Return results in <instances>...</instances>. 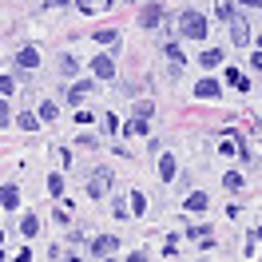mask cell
I'll list each match as a JSON object with an SVG mask.
<instances>
[{
  "label": "cell",
  "instance_id": "cell-2",
  "mask_svg": "<svg viewBox=\"0 0 262 262\" xmlns=\"http://www.w3.org/2000/svg\"><path fill=\"white\" fill-rule=\"evenodd\" d=\"M92 76L96 80H115V60L112 56H96L92 60Z\"/></svg>",
  "mask_w": 262,
  "mask_h": 262
},
{
  "label": "cell",
  "instance_id": "cell-21",
  "mask_svg": "<svg viewBox=\"0 0 262 262\" xmlns=\"http://www.w3.org/2000/svg\"><path fill=\"white\" fill-rule=\"evenodd\" d=\"M56 115H60V112H56V103H52V99H48V103H44V107H40V119H44V123H52V119H56Z\"/></svg>",
  "mask_w": 262,
  "mask_h": 262
},
{
  "label": "cell",
  "instance_id": "cell-6",
  "mask_svg": "<svg viewBox=\"0 0 262 262\" xmlns=\"http://www.w3.org/2000/svg\"><path fill=\"white\" fill-rule=\"evenodd\" d=\"M183 207H187V211H191V214H199V211H207V207H211V195H203V191H191Z\"/></svg>",
  "mask_w": 262,
  "mask_h": 262
},
{
  "label": "cell",
  "instance_id": "cell-18",
  "mask_svg": "<svg viewBox=\"0 0 262 262\" xmlns=\"http://www.w3.org/2000/svg\"><path fill=\"white\" fill-rule=\"evenodd\" d=\"M48 195H52V199L64 195V179H60V175H52V179H48Z\"/></svg>",
  "mask_w": 262,
  "mask_h": 262
},
{
  "label": "cell",
  "instance_id": "cell-11",
  "mask_svg": "<svg viewBox=\"0 0 262 262\" xmlns=\"http://www.w3.org/2000/svg\"><path fill=\"white\" fill-rule=\"evenodd\" d=\"M127 211H131V214H147V195H143V191H131Z\"/></svg>",
  "mask_w": 262,
  "mask_h": 262
},
{
  "label": "cell",
  "instance_id": "cell-1",
  "mask_svg": "<svg viewBox=\"0 0 262 262\" xmlns=\"http://www.w3.org/2000/svg\"><path fill=\"white\" fill-rule=\"evenodd\" d=\"M207 24L211 20L203 16V12H179V36H187V40H207Z\"/></svg>",
  "mask_w": 262,
  "mask_h": 262
},
{
  "label": "cell",
  "instance_id": "cell-4",
  "mask_svg": "<svg viewBox=\"0 0 262 262\" xmlns=\"http://www.w3.org/2000/svg\"><path fill=\"white\" fill-rule=\"evenodd\" d=\"M115 250H119V238H112V234H103V238L92 243V254H96V258H112Z\"/></svg>",
  "mask_w": 262,
  "mask_h": 262
},
{
  "label": "cell",
  "instance_id": "cell-30",
  "mask_svg": "<svg viewBox=\"0 0 262 262\" xmlns=\"http://www.w3.org/2000/svg\"><path fill=\"white\" fill-rule=\"evenodd\" d=\"M258 48H262V36H258Z\"/></svg>",
  "mask_w": 262,
  "mask_h": 262
},
{
  "label": "cell",
  "instance_id": "cell-22",
  "mask_svg": "<svg viewBox=\"0 0 262 262\" xmlns=\"http://www.w3.org/2000/svg\"><path fill=\"white\" fill-rule=\"evenodd\" d=\"M16 92V83H12V76H0V96H12Z\"/></svg>",
  "mask_w": 262,
  "mask_h": 262
},
{
  "label": "cell",
  "instance_id": "cell-25",
  "mask_svg": "<svg viewBox=\"0 0 262 262\" xmlns=\"http://www.w3.org/2000/svg\"><path fill=\"white\" fill-rule=\"evenodd\" d=\"M219 20H234V8H230V4H219Z\"/></svg>",
  "mask_w": 262,
  "mask_h": 262
},
{
  "label": "cell",
  "instance_id": "cell-27",
  "mask_svg": "<svg viewBox=\"0 0 262 262\" xmlns=\"http://www.w3.org/2000/svg\"><path fill=\"white\" fill-rule=\"evenodd\" d=\"M250 68H262V48L254 52V56H250Z\"/></svg>",
  "mask_w": 262,
  "mask_h": 262
},
{
  "label": "cell",
  "instance_id": "cell-13",
  "mask_svg": "<svg viewBox=\"0 0 262 262\" xmlns=\"http://www.w3.org/2000/svg\"><path fill=\"white\" fill-rule=\"evenodd\" d=\"M147 127H151V115H135L127 123V135H147Z\"/></svg>",
  "mask_w": 262,
  "mask_h": 262
},
{
  "label": "cell",
  "instance_id": "cell-26",
  "mask_svg": "<svg viewBox=\"0 0 262 262\" xmlns=\"http://www.w3.org/2000/svg\"><path fill=\"white\" fill-rule=\"evenodd\" d=\"M8 123V103H4V96H0V127Z\"/></svg>",
  "mask_w": 262,
  "mask_h": 262
},
{
  "label": "cell",
  "instance_id": "cell-15",
  "mask_svg": "<svg viewBox=\"0 0 262 262\" xmlns=\"http://www.w3.org/2000/svg\"><path fill=\"white\" fill-rule=\"evenodd\" d=\"M16 64H20V68H36V64H40V52H36V48H20Z\"/></svg>",
  "mask_w": 262,
  "mask_h": 262
},
{
  "label": "cell",
  "instance_id": "cell-23",
  "mask_svg": "<svg viewBox=\"0 0 262 262\" xmlns=\"http://www.w3.org/2000/svg\"><path fill=\"white\" fill-rule=\"evenodd\" d=\"M60 72H64V76H76V60H72V56H64V60H60Z\"/></svg>",
  "mask_w": 262,
  "mask_h": 262
},
{
  "label": "cell",
  "instance_id": "cell-7",
  "mask_svg": "<svg viewBox=\"0 0 262 262\" xmlns=\"http://www.w3.org/2000/svg\"><path fill=\"white\" fill-rule=\"evenodd\" d=\"M219 92H223V88H219V80H199V83H195V96H199V99H219Z\"/></svg>",
  "mask_w": 262,
  "mask_h": 262
},
{
  "label": "cell",
  "instance_id": "cell-17",
  "mask_svg": "<svg viewBox=\"0 0 262 262\" xmlns=\"http://www.w3.org/2000/svg\"><path fill=\"white\" fill-rule=\"evenodd\" d=\"M20 127H24V131H36V127H40V115H32V112H20Z\"/></svg>",
  "mask_w": 262,
  "mask_h": 262
},
{
  "label": "cell",
  "instance_id": "cell-24",
  "mask_svg": "<svg viewBox=\"0 0 262 262\" xmlns=\"http://www.w3.org/2000/svg\"><path fill=\"white\" fill-rule=\"evenodd\" d=\"M219 155H243V151L234 147V143H230V139H223V143H219Z\"/></svg>",
  "mask_w": 262,
  "mask_h": 262
},
{
  "label": "cell",
  "instance_id": "cell-10",
  "mask_svg": "<svg viewBox=\"0 0 262 262\" xmlns=\"http://www.w3.org/2000/svg\"><path fill=\"white\" fill-rule=\"evenodd\" d=\"M230 36H234V44L243 48L246 40H250V28H246V20H230Z\"/></svg>",
  "mask_w": 262,
  "mask_h": 262
},
{
  "label": "cell",
  "instance_id": "cell-8",
  "mask_svg": "<svg viewBox=\"0 0 262 262\" xmlns=\"http://www.w3.org/2000/svg\"><path fill=\"white\" fill-rule=\"evenodd\" d=\"M92 88H96V83H92V80H80V83H76V88H68V103H83V96H88Z\"/></svg>",
  "mask_w": 262,
  "mask_h": 262
},
{
  "label": "cell",
  "instance_id": "cell-19",
  "mask_svg": "<svg viewBox=\"0 0 262 262\" xmlns=\"http://www.w3.org/2000/svg\"><path fill=\"white\" fill-rule=\"evenodd\" d=\"M223 183H227V191H243V175H238V171H230Z\"/></svg>",
  "mask_w": 262,
  "mask_h": 262
},
{
  "label": "cell",
  "instance_id": "cell-3",
  "mask_svg": "<svg viewBox=\"0 0 262 262\" xmlns=\"http://www.w3.org/2000/svg\"><path fill=\"white\" fill-rule=\"evenodd\" d=\"M159 20H163V4H143L139 8V24L143 28H159Z\"/></svg>",
  "mask_w": 262,
  "mask_h": 262
},
{
  "label": "cell",
  "instance_id": "cell-16",
  "mask_svg": "<svg viewBox=\"0 0 262 262\" xmlns=\"http://www.w3.org/2000/svg\"><path fill=\"white\" fill-rule=\"evenodd\" d=\"M20 230H24L28 238H32L36 230H40V219H36V214H24V219H20Z\"/></svg>",
  "mask_w": 262,
  "mask_h": 262
},
{
  "label": "cell",
  "instance_id": "cell-12",
  "mask_svg": "<svg viewBox=\"0 0 262 262\" xmlns=\"http://www.w3.org/2000/svg\"><path fill=\"white\" fill-rule=\"evenodd\" d=\"M16 203H20V191L12 183H4V187H0V207H16Z\"/></svg>",
  "mask_w": 262,
  "mask_h": 262
},
{
  "label": "cell",
  "instance_id": "cell-29",
  "mask_svg": "<svg viewBox=\"0 0 262 262\" xmlns=\"http://www.w3.org/2000/svg\"><path fill=\"white\" fill-rule=\"evenodd\" d=\"M52 4H56V8H64V4H72V0H52Z\"/></svg>",
  "mask_w": 262,
  "mask_h": 262
},
{
  "label": "cell",
  "instance_id": "cell-14",
  "mask_svg": "<svg viewBox=\"0 0 262 262\" xmlns=\"http://www.w3.org/2000/svg\"><path fill=\"white\" fill-rule=\"evenodd\" d=\"M199 64H203V68H219V64H223V48H207L203 56H199Z\"/></svg>",
  "mask_w": 262,
  "mask_h": 262
},
{
  "label": "cell",
  "instance_id": "cell-5",
  "mask_svg": "<svg viewBox=\"0 0 262 262\" xmlns=\"http://www.w3.org/2000/svg\"><path fill=\"white\" fill-rule=\"evenodd\" d=\"M107 187H112V175H107V171H96V175H92V183H88V195H107Z\"/></svg>",
  "mask_w": 262,
  "mask_h": 262
},
{
  "label": "cell",
  "instance_id": "cell-20",
  "mask_svg": "<svg viewBox=\"0 0 262 262\" xmlns=\"http://www.w3.org/2000/svg\"><path fill=\"white\" fill-rule=\"evenodd\" d=\"M96 40H99V44H119V36H115L112 28H99V32H96Z\"/></svg>",
  "mask_w": 262,
  "mask_h": 262
},
{
  "label": "cell",
  "instance_id": "cell-28",
  "mask_svg": "<svg viewBox=\"0 0 262 262\" xmlns=\"http://www.w3.org/2000/svg\"><path fill=\"white\" fill-rule=\"evenodd\" d=\"M238 4H246V8H258L262 0H238Z\"/></svg>",
  "mask_w": 262,
  "mask_h": 262
},
{
  "label": "cell",
  "instance_id": "cell-9",
  "mask_svg": "<svg viewBox=\"0 0 262 262\" xmlns=\"http://www.w3.org/2000/svg\"><path fill=\"white\" fill-rule=\"evenodd\" d=\"M159 179L163 183L175 179V155H171V151H163V159H159Z\"/></svg>",
  "mask_w": 262,
  "mask_h": 262
}]
</instances>
